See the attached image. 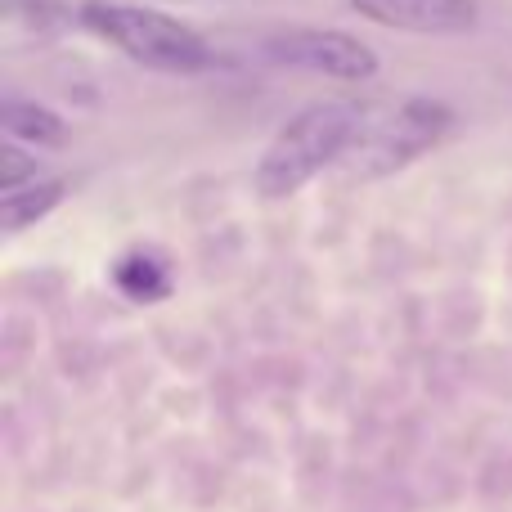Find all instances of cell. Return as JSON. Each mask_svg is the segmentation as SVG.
<instances>
[{"instance_id":"obj_1","label":"cell","mask_w":512,"mask_h":512,"mask_svg":"<svg viewBox=\"0 0 512 512\" xmlns=\"http://www.w3.org/2000/svg\"><path fill=\"white\" fill-rule=\"evenodd\" d=\"M369 117H373V108L355 104V99H328V104L301 108L292 122L279 126V135H274L270 149L256 162V171H252L256 194L270 198V203L274 198L301 194L319 171L351 158Z\"/></svg>"},{"instance_id":"obj_2","label":"cell","mask_w":512,"mask_h":512,"mask_svg":"<svg viewBox=\"0 0 512 512\" xmlns=\"http://www.w3.org/2000/svg\"><path fill=\"white\" fill-rule=\"evenodd\" d=\"M81 23L149 72L194 77V72H207L216 63V54H212V45L203 41V32H194L189 23H180V18L162 14V9H149V5H108V0H90V5L81 9Z\"/></svg>"},{"instance_id":"obj_3","label":"cell","mask_w":512,"mask_h":512,"mask_svg":"<svg viewBox=\"0 0 512 512\" xmlns=\"http://www.w3.org/2000/svg\"><path fill=\"white\" fill-rule=\"evenodd\" d=\"M454 113L436 99H423V95H409L400 99L391 113H373L369 126H364L360 144L351 149L346 167L364 180H378V176H391V171H405L409 162H418L423 153H432L436 144L445 140L450 131Z\"/></svg>"},{"instance_id":"obj_4","label":"cell","mask_w":512,"mask_h":512,"mask_svg":"<svg viewBox=\"0 0 512 512\" xmlns=\"http://www.w3.org/2000/svg\"><path fill=\"white\" fill-rule=\"evenodd\" d=\"M265 54L283 68L315 72L328 81H369L378 77V50L351 32H328V27H288L265 41Z\"/></svg>"},{"instance_id":"obj_5","label":"cell","mask_w":512,"mask_h":512,"mask_svg":"<svg viewBox=\"0 0 512 512\" xmlns=\"http://www.w3.org/2000/svg\"><path fill=\"white\" fill-rule=\"evenodd\" d=\"M360 18L409 36H463L477 27V0H351Z\"/></svg>"},{"instance_id":"obj_6","label":"cell","mask_w":512,"mask_h":512,"mask_svg":"<svg viewBox=\"0 0 512 512\" xmlns=\"http://www.w3.org/2000/svg\"><path fill=\"white\" fill-rule=\"evenodd\" d=\"M0 126H5V140L9 144L63 149V140H68L63 117L50 113L45 104H32V99H5V104H0Z\"/></svg>"},{"instance_id":"obj_7","label":"cell","mask_w":512,"mask_h":512,"mask_svg":"<svg viewBox=\"0 0 512 512\" xmlns=\"http://www.w3.org/2000/svg\"><path fill=\"white\" fill-rule=\"evenodd\" d=\"M63 198H68V180H59V176H45V180H36V185L18 189V194H5L0 198V234L14 239V234L32 230V225L45 221Z\"/></svg>"},{"instance_id":"obj_8","label":"cell","mask_w":512,"mask_h":512,"mask_svg":"<svg viewBox=\"0 0 512 512\" xmlns=\"http://www.w3.org/2000/svg\"><path fill=\"white\" fill-rule=\"evenodd\" d=\"M113 283L126 292L131 301H162L171 292V270L158 252H126L122 261L113 265Z\"/></svg>"},{"instance_id":"obj_9","label":"cell","mask_w":512,"mask_h":512,"mask_svg":"<svg viewBox=\"0 0 512 512\" xmlns=\"http://www.w3.org/2000/svg\"><path fill=\"white\" fill-rule=\"evenodd\" d=\"M36 171H41V167H36V158H27L18 144L5 140V149H0V185H5V194H18V189L45 180V176H36Z\"/></svg>"}]
</instances>
